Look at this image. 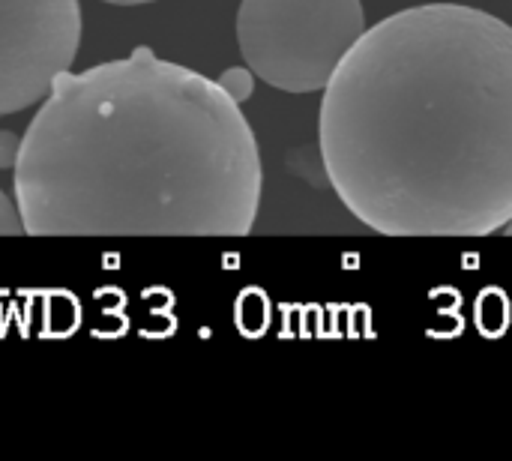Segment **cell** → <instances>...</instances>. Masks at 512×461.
<instances>
[{
    "mask_svg": "<svg viewBox=\"0 0 512 461\" xmlns=\"http://www.w3.org/2000/svg\"><path fill=\"white\" fill-rule=\"evenodd\" d=\"M318 144L333 192L375 234H501L512 219V24L423 3L366 27L324 87Z\"/></svg>",
    "mask_w": 512,
    "mask_h": 461,
    "instance_id": "obj_1",
    "label": "cell"
},
{
    "mask_svg": "<svg viewBox=\"0 0 512 461\" xmlns=\"http://www.w3.org/2000/svg\"><path fill=\"white\" fill-rule=\"evenodd\" d=\"M12 183L30 237H246L264 168L219 81L138 45L54 78Z\"/></svg>",
    "mask_w": 512,
    "mask_h": 461,
    "instance_id": "obj_2",
    "label": "cell"
},
{
    "mask_svg": "<svg viewBox=\"0 0 512 461\" xmlns=\"http://www.w3.org/2000/svg\"><path fill=\"white\" fill-rule=\"evenodd\" d=\"M366 30L360 0H240L237 45L255 78L318 93Z\"/></svg>",
    "mask_w": 512,
    "mask_h": 461,
    "instance_id": "obj_3",
    "label": "cell"
},
{
    "mask_svg": "<svg viewBox=\"0 0 512 461\" xmlns=\"http://www.w3.org/2000/svg\"><path fill=\"white\" fill-rule=\"evenodd\" d=\"M78 45V0H0V117L42 102Z\"/></svg>",
    "mask_w": 512,
    "mask_h": 461,
    "instance_id": "obj_4",
    "label": "cell"
},
{
    "mask_svg": "<svg viewBox=\"0 0 512 461\" xmlns=\"http://www.w3.org/2000/svg\"><path fill=\"white\" fill-rule=\"evenodd\" d=\"M24 234V222H21V210L18 204L0 189V237H21Z\"/></svg>",
    "mask_w": 512,
    "mask_h": 461,
    "instance_id": "obj_5",
    "label": "cell"
},
{
    "mask_svg": "<svg viewBox=\"0 0 512 461\" xmlns=\"http://www.w3.org/2000/svg\"><path fill=\"white\" fill-rule=\"evenodd\" d=\"M219 84H222L237 102H243V99L252 93V69H249V72H246V69H228L225 78H219Z\"/></svg>",
    "mask_w": 512,
    "mask_h": 461,
    "instance_id": "obj_6",
    "label": "cell"
},
{
    "mask_svg": "<svg viewBox=\"0 0 512 461\" xmlns=\"http://www.w3.org/2000/svg\"><path fill=\"white\" fill-rule=\"evenodd\" d=\"M18 144L21 138L12 132H0V168H12L18 159Z\"/></svg>",
    "mask_w": 512,
    "mask_h": 461,
    "instance_id": "obj_7",
    "label": "cell"
},
{
    "mask_svg": "<svg viewBox=\"0 0 512 461\" xmlns=\"http://www.w3.org/2000/svg\"><path fill=\"white\" fill-rule=\"evenodd\" d=\"M102 3H111V6H144V3H156V0H102Z\"/></svg>",
    "mask_w": 512,
    "mask_h": 461,
    "instance_id": "obj_8",
    "label": "cell"
},
{
    "mask_svg": "<svg viewBox=\"0 0 512 461\" xmlns=\"http://www.w3.org/2000/svg\"><path fill=\"white\" fill-rule=\"evenodd\" d=\"M501 234H507V237H512V219H510V222H507V228H504Z\"/></svg>",
    "mask_w": 512,
    "mask_h": 461,
    "instance_id": "obj_9",
    "label": "cell"
}]
</instances>
